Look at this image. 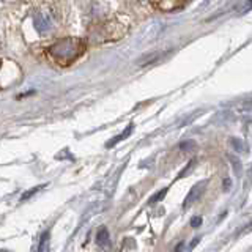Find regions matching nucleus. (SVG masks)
I'll list each match as a JSON object with an SVG mask.
<instances>
[{"label":"nucleus","instance_id":"1","mask_svg":"<svg viewBox=\"0 0 252 252\" xmlns=\"http://www.w3.org/2000/svg\"><path fill=\"white\" fill-rule=\"evenodd\" d=\"M49 57L60 66H69L85 52V43L79 38H63L49 47Z\"/></svg>","mask_w":252,"mask_h":252},{"label":"nucleus","instance_id":"2","mask_svg":"<svg viewBox=\"0 0 252 252\" xmlns=\"http://www.w3.org/2000/svg\"><path fill=\"white\" fill-rule=\"evenodd\" d=\"M33 24L39 33H47V32L52 29V19H51V16L46 13H36L33 16Z\"/></svg>","mask_w":252,"mask_h":252},{"label":"nucleus","instance_id":"3","mask_svg":"<svg viewBox=\"0 0 252 252\" xmlns=\"http://www.w3.org/2000/svg\"><path fill=\"white\" fill-rule=\"evenodd\" d=\"M188 0H155L156 8H159L161 11H173L181 8Z\"/></svg>","mask_w":252,"mask_h":252},{"label":"nucleus","instance_id":"4","mask_svg":"<svg viewBox=\"0 0 252 252\" xmlns=\"http://www.w3.org/2000/svg\"><path fill=\"white\" fill-rule=\"evenodd\" d=\"M203 186H205V183H200L199 186H194V188H192V191L189 192V195L186 197V200H185V203H183V207H185V208H188L189 205H191V202H192V200H195L197 197L200 195V192H202L200 189H202Z\"/></svg>","mask_w":252,"mask_h":252},{"label":"nucleus","instance_id":"5","mask_svg":"<svg viewBox=\"0 0 252 252\" xmlns=\"http://www.w3.org/2000/svg\"><path fill=\"white\" fill-rule=\"evenodd\" d=\"M96 243L99 244V246H106V244L109 243V232L106 230V227H101L98 233H96Z\"/></svg>","mask_w":252,"mask_h":252},{"label":"nucleus","instance_id":"6","mask_svg":"<svg viewBox=\"0 0 252 252\" xmlns=\"http://www.w3.org/2000/svg\"><path fill=\"white\" fill-rule=\"evenodd\" d=\"M47 236H49V233H44L43 240H41V244H39V251H44V249H46V246H44V244L47 243Z\"/></svg>","mask_w":252,"mask_h":252},{"label":"nucleus","instance_id":"7","mask_svg":"<svg viewBox=\"0 0 252 252\" xmlns=\"http://www.w3.org/2000/svg\"><path fill=\"white\" fill-rule=\"evenodd\" d=\"M192 224H194V225H195V224H200V219H194V220H192Z\"/></svg>","mask_w":252,"mask_h":252}]
</instances>
